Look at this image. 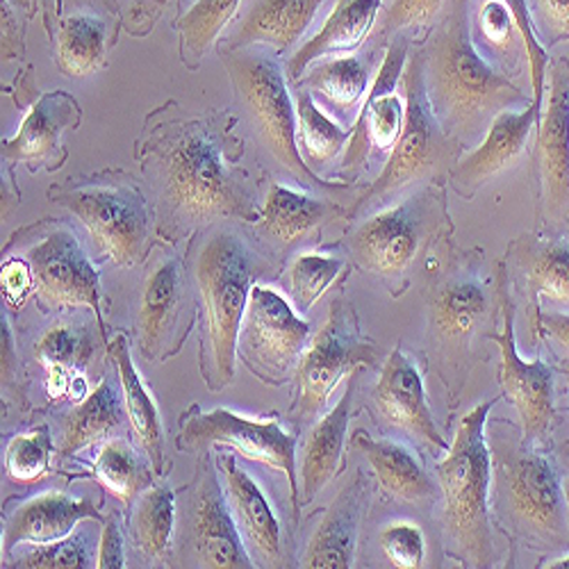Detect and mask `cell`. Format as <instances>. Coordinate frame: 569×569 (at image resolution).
I'll return each instance as SVG.
<instances>
[{"label": "cell", "mask_w": 569, "mask_h": 569, "mask_svg": "<svg viewBox=\"0 0 569 569\" xmlns=\"http://www.w3.org/2000/svg\"><path fill=\"white\" fill-rule=\"evenodd\" d=\"M21 249L17 256L28 260L34 276V297L43 312L87 308L97 315L103 345L108 326L103 319V288L99 267L87 256L76 232L60 221H41L14 234Z\"/></svg>", "instance_id": "30bf717a"}, {"label": "cell", "mask_w": 569, "mask_h": 569, "mask_svg": "<svg viewBox=\"0 0 569 569\" xmlns=\"http://www.w3.org/2000/svg\"><path fill=\"white\" fill-rule=\"evenodd\" d=\"M562 495H565V506H567V517H569V477L562 481Z\"/></svg>", "instance_id": "680465c9"}, {"label": "cell", "mask_w": 569, "mask_h": 569, "mask_svg": "<svg viewBox=\"0 0 569 569\" xmlns=\"http://www.w3.org/2000/svg\"><path fill=\"white\" fill-rule=\"evenodd\" d=\"M503 3L510 8L512 17H515V26L521 39V46H525V56L529 62V71H531V84H533V108H538L542 112V89H545V76H547V51L545 46L538 39V30L529 10V0H503Z\"/></svg>", "instance_id": "f6af8a7d"}, {"label": "cell", "mask_w": 569, "mask_h": 569, "mask_svg": "<svg viewBox=\"0 0 569 569\" xmlns=\"http://www.w3.org/2000/svg\"><path fill=\"white\" fill-rule=\"evenodd\" d=\"M495 292L501 312V333H490L488 340L499 345L501 367L499 383L503 397L517 408L521 421V445L545 442L551 423L556 419L553 410V378L551 369L540 360H525L515 345V308L510 299V280L503 262L495 267Z\"/></svg>", "instance_id": "2e32d148"}, {"label": "cell", "mask_w": 569, "mask_h": 569, "mask_svg": "<svg viewBox=\"0 0 569 569\" xmlns=\"http://www.w3.org/2000/svg\"><path fill=\"white\" fill-rule=\"evenodd\" d=\"M421 69L431 108L458 144L481 139L503 110L531 103L473 43L469 0H447L421 51Z\"/></svg>", "instance_id": "7a4b0ae2"}, {"label": "cell", "mask_w": 569, "mask_h": 569, "mask_svg": "<svg viewBox=\"0 0 569 569\" xmlns=\"http://www.w3.org/2000/svg\"><path fill=\"white\" fill-rule=\"evenodd\" d=\"M217 469L221 473V483L237 529H240L244 547L256 567H288L280 517L276 515L262 483L251 477L247 467L237 462L234 451H223L217 458Z\"/></svg>", "instance_id": "ffe728a7"}, {"label": "cell", "mask_w": 569, "mask_h": 569, "mask_svg": "<svg viewBox=\"0 0 569 569\" xmlns=\"http://www.w3.org/2000/svg\"><path fill=\"white\" fill-rule=\"evenodd\" d=\"M192 306L184 262L171 253L160 256L141 282L137 301V345L149 362H164L176 356L187 336V308Z\"/></svg>", "instance_id": "ac0fdd59"}, {"label": "cell", "mask_w": 569, "mask_h": 569, "mask_svg": "<svg viewBox=\"0 0 569 569\" xmlns=\"http://www.w3.org/2000/svg\"><path fill=\"white\" fill-rule=\"evenodd\" d=\"M178 497L167 486H151L132 503L130 538L147 560H167L176 547Z\"/></svg>", "instance_id": "e575fe53"}, {"label": "cell", "mask_w": 569, "mask_h": 569, "mask_svg": "<svg viewBox=\"0 0 569 569\" xmlns=\"http://www.w3.org/2000/svg\"><path fill=\"white\" fill-rule=\"evenodd\" d=\"M538 326L549 333L560 347L569 351V315L562 312H538Z\"/></svg>", "instance_id": "db71d44e"}, {"label": "cell", "mask_w": 569, "mask_h": 569, "mask_svg": "<svg viewBox=\"0 0 569 569\" xmlns=\"http://www.w3.org/2000/svg\"><path fill=\"white\" fill-rule=\"evenodd\" d=\"M91 356V340L84 328H78L71 321H62L51 326L34 345V358L43 365V369H80L87 365Z\"/></svg>", "instance_id": "b9f144b4"}, {"label": "cell", "mask_w": 569, "mask_h": 569, "mask_svg": "<svg viewBox=\"0 0 569 569\" xmlns=\"http://www.w3.org/2000/svg\"><path fill=\"white\" fill-rule=\"evenodd\" d=\"M10 3H14V6H17V10H21L26 17H32V14H34L32 0H10Z\"/></svg>", "instance_id": "9f6ffc18"}, {"label": "cell", "mask_w": 569, "mask_h": 569, "mask_svg": "<svg viewBox=\"0 0 569 569\" xmlns=\"http://www.w3.org/2000/svg\"><path fill=\"white\" fill-rule=\"evenodd\" d=\"M153 473L156 469L149 456H139L123 438L103 442L97 460H93V477L123 506H132L141 492L153 486Z\"/></svg>", "instance_id": "8d00e7d4"}, {"label": "cell", "mask_w": 569, "mask_h": 569, "mask_svg": "<svg viewBox=\"0 0 569 569\" xmlns=\"http://www.w3.org/2000/svg\"><path fill=\"white\" fill-rule=\"evenodd\" d=\"M278 262L237 221L201 230L192 244V276L203 310L201 373L212 392L234 381L237 340L253 284L271 278Z\"/></svg>", "instance_id": "3957f363"}, {"label": "cell", "mask_w": 569, "mask_h": 569, "mask_svg": "<svg viewBox=\"0 0 569 569\" xmlns=\"http://www.w3.org/2000/svg\"><path fill=\"white\" fill-rule=\"evenodd\" d=\"M53 460V436L49 426L21 433L10 440L6 449V473L14 483H37L51 469Z\"/></svg>", "instance_id": "60d3db41"}, {"label": "cell", "mask_w": 569, "mask_h": 569, "mask_svg": "<svg viewBox=\"0 0 569 569\" xmlns=\"http://www.w3.org/2000/svg\"><path fill=\"white\" fill-rule=\"evenodd\" d=\"M312 340V326L292 301L269 284L256 282L237 340V358L267 386H282L295 376Z\"/></svg>", "instance_id": "5bb4252c"}, {"label": "cell", "mask_w": 569, "mask_h": 569, "mask_svg": "<svg viewBox=\"0 0 569 569\" xmlns=\"http://www.w3.org/2000/svg\"><path fill=\"white\" fill-rule=\"evenodd\" d=\"M538 160L547 214L565 221L569 214V62L565 60L551 69L549 97L538 126Z\"/></svg>", "instance_id": "7402d4cb"}, {"label": "cell", "mask_w": 569, "mask_h": 569, "mask_svg": "<svg viewBox=\"0 0 569 569\" xmlns=\"http://www.w3.org/2000/svg\"><path fill=\"white\" fill-rule=\"evenodd\" d=\"M8 567L23 569H76V567H97L91 565L89 542L84 533H71L62 540L49 545H30L21 553L8 558Z\"/></svg>", "instance_id": "7bdbcfd3"}, {"label": "cell", "mask_w": 569, "mask_h": 569, "mask_svg": "<svg viewBox=\"0 0 569 569\" xmlns=\"http://www.w3.org/2000/svg\"><path fill=\"white\" fill-rule=\"evenodd\" d=\"M28 297H34V276L21 256L8 253L3 262V299L8 306L19 308L28 301Z\"/></svg>", "instance_id": "c3c4849f"}, {"label": "cell", "mask_w": 569, "mask_h": 569, "mask_svg": "<svg viewBox=\"0 0 569 569\" xmlns=\"http://www.w3.org/2000/svg\"><path fill=\"white\" fill-rule=\"evenodd\" d=\"M429 290V328L440 356V376L449 386L462 388L469 371L471 347L479 338L488 340L492 321L490 280L483 276L481 253L458 256L445 269L433 271Z\"/></svg>", "instance_id": "9c48e42d"}, {"label": "cell", "mask_w": 569, "mask_h": 569, "mask_svg": "<svg viewBox=\"0 0 569 569\" xmlns=\"http://www.w3.org/2000/svg\"><path fill=\"white\" fill-rule=\"evenodd\" d=\"M297 139L306 164L315 171L333 162L351 139V128H342L328 117L312 93L303 87L297 89Z\"/></svg>", "instance_id": "f35d334b"}, {"label": "cell", "mask_w": 569, "mask_h": 569, "mask_svg": "<svg viewBox=\"0 0 569 569\" xmlns=\"http://www.w3.org/2000/svg\"><path fill=\"white\" fill-rule=\"evenodd\" d=\"M82 110L67 91H49L28 110L19 132L3 141V164H26L28 169L46 167L56 171L67 160L62 147L64 130L78 128Z\"/></svg>", "instance_id": "cb8c5ba5"}, {"label": "cell", "mask_w": 569, "mask_h": 569, "mask_svg": "<svg viewBox=\"0 0 569 569\" xmlns=\"http://www.w3.org/2000/svg\"><path fill=\"white\" fill-rule=\"evenodd\" d=\"M242 0H194L180 21V60L187 69L197 71L212 46L221 39L223 30L237 19Z\"/></svg>", "instance_id": "74e56055"}, {"label": "cell", "mask_w": 569, "mask_h": 569, "mask_svg": "<svg viewBox=\"0 0 569 569\" xmlns=\"http://www.w3.org/2000/svg\"><path fill=\"white\" fill-rule=\"evenodd\" d=\"M167 6L169 0H130L128 14L123 19L126 30L134 37H147L160 21Z\"/></svg>", "instance_id": "681fc988"}, {"label": "cell", "mask_w": 569, "mask_h": 569, "mask_svg": "<svg viewBox=\"0 0 569 569\" xmlns=\"http://www.w3.org/2000/svg\"><path fill=\"white\" fill-rule=\"evenodd\" d=\"M97 567L110 569V567H126V553H123V536H121V525L119 517L112 515L101 533L99 540V558H97Z\"/></svg>", "instance_id": "816d5d0a"}, {"label": "cell", "mask_w": 569, "mask_h": 569, "mask_svg": "<svg viewBox=\"0 0 569 569\" xmlns=\"http://www.w3.org/2000/svg\"><path fill=\"white\" fill-rule=\"evenodd\" d=\"M371 397L378 412L392 429L408 433L417 445L431 453L449 451V445L431 412L429 397H426L419 365L401 345L388 356Z\"/></svg>", "instance_id": "d6986e66"}, {"label": "cell", "mask_w": 569, "mask_h": 569, "mask_svg": "<svg viewBox=\"0 0 569 569\" xmlns=\"http://www.w3.org/2000/svg\"><path fill=\"white\" fill-rule=\"evenodd\" d=\"M381 547L392 567L417 569L426 558V540L419 527L399 521V525L386 527L381 533Z\"/></svg>", "instance_id": "7dc6e473"}, {"label": "cell", "mask_w": 569, "mask_h": 569, "mask_svg": "<svg viewBox=\"0 0 569 569\" xmlns=\"http://www.w3.org/2000/svg\"><path fill=\"white\" fill-rule=\"evenodd\" d=\"M46 6L58 12V19L71 12H93L108 19H114L119 14V0H43Z\"/></svg>", "instance_id": "f5cc1de1"}, {"label": "cell", "mask_w": 569, "mask_h": 569, "mask_svg": "<svg viewBox=\"0 0 569 569\" xmlns=\"http://www.w3.org/2000/svg\"><path fill=\"white\" fill-rule=\"evenodd\" d=\"M84 519H101L99 506L91 499H78L67 492L49 490L23 501L6 521L3 556L8 558L17 547L49 545L76 531Z\"/></svg>", "instance_id": "83f0119b"}, {"label": "cell", "mask_w": 569, "mask_h": 569, "mask_svg": "<svg viewBox=\"0 0 569 569\" xmlns=\"http://www.w3.org/2000/svg\"><path fill=\"white\" fill-rule=\"evenodd\" d=\"M126 419L128 412L123 399H119L117 390L108 381H101L97 390L89 392L64 415L58 453L62 458H71L91 445L112 440L123 431Z\"/></svg>", "instance_id": "1f68e13d"}, {"label": "cell", "mask_w": 569, "mask_h": 569, "mask_svg": "<svg viewBox=\"0 0 569 569\" xmlns=\"http://www.w3.org/2000/svg\"><path fill=\"white\" fill-rule=\"evenodd\" d=\"M371 488L365 471L358 469L356 477L340 490L336 501L326 510L321 525L312 533L301 567L312 569H347L356 560L358 533L362 517L369 508Z\"/></svg>", "instance_id": "4316f807"}, {"label": "cell", "mask_w": 569, "mask_h": 569, "mask_svg": "<svg viewBox=\"0 0 569 569\" xmlns=\"http://www.w3.org/2000/svg\"><path fill=\"white\" fill-rule=\"evenodd\" d=\"M49 199L84 228L99 262L134 267L144 260L151 208L128 173L108 169L87 178H71L51 187Z\"/></svg>", "instance_id": "8992f818"}, {"label": "cell", "mask_w": 569, "mask_h": 569, "mask_svg": "<svg viewBox=\"0 0 569 569\" xmlns=\"http://www.w3.org/2000/svg\"><path fill=\"white\" fill-rule=\"evenodd\" d=\"M408 39L397 37L386 51V58L376 71V78L360 106V114L351 128V139L342 158V171L347 178L358 176L371 151L388 156L395 151L406 123L403 97L397 91V82L406 71Z\"/></svg>", "instance_id": "e0dca14e"}, {"label": "cell", "mask_w": 569, "mask_h": 569, "mask_svg": "<svg viewBox=\"0 0 569 569\" xmlns=\"http://www.w3.org/2000/svg\"><path fill=\"white\" fill-rule=\"evenodd\" d=\"M56 64L67 78L97 73L108 58V17L71 12L56 19Z\"/></svg>", "instance_id": "d6a6232c"}, {"label": "cell", "mask_w": 569, "mask_h": 569, "mask_svg": "<svg viewBox=\"0 0 569 569\" xmlns=\"http://www.w3.org/2000/svg\"><path fill=\"white\" fill-rule=\"evenodd\" d=\"M219 56L230 76L234 99L269 158L310 192L338 194L347 189L345 182H326L319 178L301 158L297 106L290 97L288 73L276 53L264 46H247V49L219 51Z\"/></svg>", "instance_id": "5b68a950"}, {"label": "cell", "mask_w": 569, "mask_h": 569, "mask_svg": "<svg viewBox=\"0 0 569 569\" xmlns=\"http://www.w3.org/2000/svg\"><path fill=\"white\" fill-rule=\"evenodd\" d=\"M536 10L551 43L569 39V0H536Z\"/></svg>", "instance_id": "f907efd6"}, {"label": "cell", "mask_w": 569, "mask_h": 569, "mask_svg": "<svg viewBox=\"0 0 569 569\" xmlns=\"http://www.w3.org/2000/svg\"><path fill=\"white\" fill-rule=\"evenodd\" d=\"M176 547L180 567L251 569L256 567L226 499L221 473L210 453H201L194 481L178 499Z\"/></svg>", "instance_id": "8fae6325"}, {"label": "cell", "mask_w": 569, "mask_h": 569, "mask_svg": "<svg viewBox=\"0 0 569 569\" xmlns=\"http://www.w3.org/2000/svg\"><path fill=\"white\" fill-rule=\"evenodd\" d=\"M340 214V206L312 197L310 189L301 184L292 187L271 182L253 234L269 256H288L295 247L308 242L315 232H319L328 221H336Z\"/></svg>", "instance_id": "44dd1931"}, {"label": "cell", "mask_w": 569, "mask_h": 569, "mask_svg": "<svg viewBox=\"0 0 569 569\" xmlns=\"http://www.w3.org/2000/svg\"><path fill=\"white\" fill-rule=\"evenodd\" d=\"M540 117L542 112L533 103L525 106V110H503L497 114L479 147L458 160L451 176L456 192L471 199L492 178L512 169L525 156L527 141L531 130L540 126Z\"/></svg>", "instance_id": "603a6c76"}, {"label": "cell", "mask_w": 569, "mask_h": 569, "mask_svg": "<svg viewBox=\"0 0 569 569\" xmlns=\"http://www.w3.org/2000/svg\"><path fill=\"white\" fill-rule=\"evenodd\" d=\"M471 37L481 51L486 49L492 56L510 49L519 32L515 26V17L503 0H486L477 14V28L471 26Z\"/></svg>", "instance_id": "bcb514c9"}, {"label": "cell", "mask_w": 569, "mask_h": 569, "mask_svg": "<svg viewBox=\"0 0 569 569\" xmlns=\"http://www.w3.org/2000/svg\"><path fill=\"white\" fill-rule=\"evenodd\" d=\"M517 253L533 306H538L540 299L569 306V237L525 240L517 244Z\"/></svg>", "instance_id": "d590c367"}, {"label": "cell", "mask_w": 569, "mask_h": 569, "mask_svg": "<svg viewBox=\"0 0 569 569\" xmlns=\"http://www.w3.org/2000/svg\"><path fill=\"white\" fill-rule=\"evenodd\" d=\"M501 501L515 529L527 540L551 549L569 545V517L562 483L553 462L521 445L519 449L501 447L495 458Z\"/></svg>", "instance_id": "4fadbf2b"}, {"label": "cell", "mask_w": 569, "mask_h": 569, "mask_svg": "<svg viewBox=\"0 0 569 569\" xmlns=\"http://www.w3.org/2000/svg\"><path fill=\"white\" fill-rule=\"evenodd\" d=\"M106 347H108V353L119 373V383H121V395H123V406L128 412L130 429H132L141 451L149 456L158 477H164L167 436H164L160 408H158L153 395L149 392L144 378H141V373L137 371V367L132 362L128 338L123 333H117Z\"/></svg>", "instance_id": "f546056e"}, {"label": "cell", "mask_w": 569, "mask_h": 569, "mask_svg": "<svg viewBox=\"0 0 569 569\" xmlns=\"http://www.w3.org/2000/svg\"><path fill=\"white\" fill-rule=\"evenodd\" d=\"M347 260L338 253H299L288 269V292L295 310L308 315L323 292L338 280Z\"/></svg>", "instance_id": "ab89813d"}, {"label": "cell", "mask_w": 569, "mask_h": 569, "mask_svg": "<svg viewBox=\"0 0 569 569\" xmlns=\"http://www.w3.org/2000/svg\"><path fill=\"white\" fill-rule=\"evenodd\" d=\"M447 0H392L386 14L376 21L369 34L376 41H386L392 34L412 28H429L445 10Z\"/></svg>", "instance_id": "ee69618b"}, {"label": "cell", "mask_w": 569, "mask_h": 569, "mask_svg": "<svg viewBox=\"0 0 569 569\" xmlns=\"http://www.w3.org/2000/svg\"><path fill=\"white\" fill-rule=\"evenodd\" d=\"M565 371H567V376H569V369H565Z\"/></svg>", "instance_id": "91938a15"}, {"label": "cell", "mask_w": 569, "mask_h": 569, "mask_svg": "<svg viewBox=\"0 0 569 569\" xmlns=\"http://www.w3.org/2000/svg\"><path fill=\"white\" fill-rule=\"evenodd\" d=\"M442 230H449L445 189L431 182L360 221L349 237V253L360 269L386 280L397 297Z\"/></svg>", "instance_id": "52a82bcc"}, {"label": "cell", "mask_w": 569, "mask_h": 569, "mask_svg": "<svg viewBox=\"0 0 569 569\" xmlns=\"http://www.w3.org/2000/svg\"><path fill=\"white\" fill-rule=\"evenodd\" d=\"M378 351L360 336V323L353 303L345 297L330 306L326 323L312 336L306 353L295 371V403L290 419L306 423L321 415L342 383L356 369L376 365Z\"/></svg>", "instance_id": "7c38bea8"}, {"label": "cell", "mask_w": 569, "mask_h": 569, "mask_svg": "<svg viewBox=\"0 0 569 569\" xmlns=\"http://www.w3.org/2000/svg\"><path fill=\"white\" fill-rule=\"evenodd\" d=\"M371 58L336 56L317 60L295 87H306L312 97L340 112H356L369 91Z\"/></svg>", "instance_id": "836d02e7"}, {"label": "cell", "mask_w": 569, "mask_h": 569, "mask_svg": "<svg viewBox=\"0 0 569 569\" xmlns=\"http://www.w3.org/2000/svg\"><path fill=\"white\" fill-rule=\"evenodd\" d=\"M21 46H23V39L14 28L12 8L8 0H3V64H10L21 53Z\"/></svg>", "instance_id": "11a10c76"}, {"label": "cell", "mask_w": 569, "mask_h": 569, "mask_svg": "<svg viewBox=\"0 0 569 569\" xmlns=\"http://www.w3.org/2000/svg\"><path fill=\"white\" fill-rule=\"evenodd\" d=\"M383 0H336L323 26L284 64L288 80L297 84L308 67L326 56H347L371 34Z\"/></svg>", "instance_id": "f1b7e54d"}, {"label": "cell", "mask_w": 569, "mask_h": 569, "mask_svg": "<svg viewBox=\"0 0 569 569\" xmlns=\"http://www.w3.org/2000/svg\"><path fill=\"white\" fill-rule=\"evenodd\" d=\"M542 567H551V569H569V553H567V556H562V558H558V560H551V562H547V565H542Z\"/></svg>", "instance_id": "6f0895ef"}, {"label": "cell", "mask_w": 569, "mask_h": 569, "mask_svg": "<svg viewBox=\"0 0 569 569\" xmlns=\"http://www.w3.org/2000/svg\"><path fill=\"white\" fill-rule=\"evenodd\" d=\"M365 369H356L336 408H330L303 440L301 447V495L299 506H308L330 481L338 479L347 469V431L351 421V406L358 388V376Z\"/></svg>", "instance_id": "484cf974"}, {"label": "cell", "mask_w": 569, "mask_h": 569, "mask_svg": "<svg viewBox=\"0 0 569 569\" xmlns=\"http://www.w3.org/2000/svg\"><path fill=\"white\" fill-rule=\"evenodd\" d=\"M328 0H247L237 21L221 37L219 51L264 46L284 53L306 34Z\"/></svg>", "instance_id": "d4e9b609"}, {"label": "cell", "mask_w": 569, "mask_h": 569, "mask_svg": "<svg viewBox=\"0 0 569 569\" xmlns=\"http://www.w3.org/2000/svg\"><path fill=\"white\" fill-rule=\"evenodd\" d=\"M223 447L251 462L267 465L284 473L292 495L295 519L299 521L297 488V436L278 419H253L228 408L201 412L197 406L182 417L180 449Z\"/></svg>", "instance_id": "9a60e30c"}, {"label": "cell", "mask_w": 569, "mask_h": 569, "mask_svg": "<svg viewBox=\"0 0 569 569\" xmlns=\"http://www.w3.org/2000/svg\"><path fill=\"white\" fill-rule=\"evenodd\" d=\"M497 399L471 408L458 423L453 445L438 462L442 525L453 556L465 567H492L495 529L490 515L492 451L486 438Z\"/></svg>", "instance_id": "277c9868"}, {"label": "cell", "mask_w": 569, "mask_h": 569, "mask_svg": "<svg viewBox=\"0 0 569 569\" xmlns=\"http://www.w3.org/2000/svg\"><path fill=\"white\" fill-rule=\"evenodd\" d=\"M353 447L371 465L383 490L406 503H433L438 486L429 477L417 453L395 440H376L367 431L353 433Z\"/></svg>", "instance_id": "4dcf8cb0"}, {"label": "cell", "mask_w": 569, "mask_h": 569, "mask_svg": "<svg viewBox=\"0 0 569 569\" xmlns=\"http://www.w3.org/2000/svg\"><path fill=\"white\" fill-rule=\"evenodd\" d=\"M406 123L383 171L358 199L351 217L383 208L390 199L419 182L442 180L460 151L458 141L438 121L423 84L421 51L412 53L403 71Z\"/></svg>", "instance_id": "ba28073f"}, {"label": "cell", "mask_w": 569, "mask_h": 569, "mask_svg": "<svg viewBox=\"0 0 569 569\" xmlns=\"http://www.w3.org/2000/svg\"><path fill=\"white\" fill-rule=\"evenodd\" d=\"M234 112L184 114L176 103L147 117L134 158L156 189L158 234L176 244L210 226L260 219V180L244 162Z\"/></svg>", "instance_id": "6da1fadb"}]
</instances>
